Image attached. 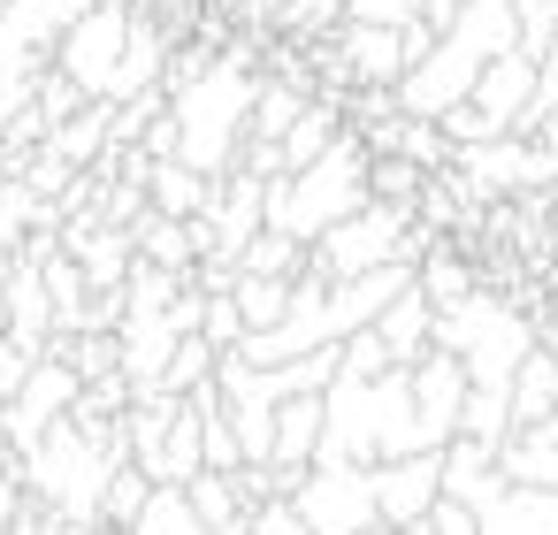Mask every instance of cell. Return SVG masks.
I'll list each match as a JSON object with an SVG mask.
<instances>
[{
  "instance_id": "cell-19",
  "label": "cell",
  "mask_w": 558,
  "mask_h": 535,
  "mask_svg": "<svg viewBox=\"0 0 558 535\" xmlns=\"http://www.w3.org/2000/svg\"><path fill=\"white\" fill-rule=\"evenodd\" d=\"M550 413H558V344H535V352L520 360V375H512V421L535 428V421H550Z\"/></svg>"
},
{
  "instance_id": "cell-11",
  "label": "cell",
  "mask_w": 558,
  "mask_h": 535,
  "mask_svg": "<svg viewBox=\"0 0 558 535\" xmlns=\"http://www.w3.org/2000/svg\"><path fill=\"white\" fill-rule=\"evenodd\" d=\"M466 390H474V375H466V360L444 352V344L413 367V405H421V428H428L436 451L459 436V421H466Z\"/></svg>"
},
{
  "instance_id": "cell-36",
  "label": "cell",
  "mask_w": 558,
  "mask_h": 535,
  "mask_svg": "<svg viewBox=\"0 0 558 535\" xmlns=\"http://www.w3.org/2000/svg\"><path fill=\"white\" fill-rule=\"evenodd\" d=\"M9 535H16V527H9Z\"/></svg>"
},
{
  "instance_id": "cell-27",
  "label": "cell",
  "mask_w": 558,
  "mask_h": 535,
  "mask_svg": "<svg viewBox=\"0 0 558 535\" xmlns=\"http://www.w3.org/2000/svg\"><path fill=\"white\" fill-rule=\"evenodd\" d=\"M337 352H344V375H390V367H398L390 344H383V329H360V337H344Z\"/></svg>"
},
{
  "instance_id": "cell-13",
  "label": "cell",
  "mask_w": 558,
  "mask_h": 535,
  "mask_svg": "<svg viewBox=\"0 0 558 535\" xmlns=\"http://www.w3.org/2000/svg\"><path fill=\"white\" fill-rule=\"evenodd\" d=\"M436 321H444V306L413 283V291H398V299H390V314H383L375 329H383V344H390V360H398V367H421V360L436 352Z\"/></svg>"
},
{
  "instance_id": "cell-28",
  "label": "cell",
  "mask_w": 558,
  "mask_h": 535,
  "mask_svg": "<svg viewBox=\"0 0 558 535\" xmlns=\"http://www.w3.org/2000/svg\"><path fill=\"white\" fill-rule=\"evenodd\" d=\"M32 367H39V352H24L16 337H0V405H9V398L32 382Z\"/></svg>"
},
{
  "instance_id": "cell-22",
  "label": "cell",
  "mask_w": 558,
  "mask_h": 535,
  "mask_svg": "<svg viewBox=\"0 0 558 535\" xmlns=\"http://www.w3.org/2000/svg\"><path fill=\"white\" fill-rule=\"evenodd\" d=\"M47 146H54V154H62L70 169H77V161H93V154L108 146V100H93L85 115H70V123H54V131H47Z\"/></svg>"
},
{
  "instance_id": "cell-12",
  "label": "cell",
  "mask_w": 558,
  "mask_h": 535,
  "mask_svg": "<svg viewBox=\"0 0 558 535\" xmlns=\"http://www.w3.org/2000/svg\"><path fill=\"white\" fill-rule=\"evenodd\" d=\"M337 70H352L367 93L375 85H405V70H413V47H405V32H390V24H344V62Z\"/></svg>"
},
{
  "instance_id": "cell-7",
  "label": "cell",
  "mask_w": 558,
  "mask_h": 535,
  "mask_svg": "<svg viewBox=\"0 0 558 535\" xmlns=\"http://www.w3.org/2000/svg\"><path fill=\"white\" fill-rule=\"evenodd\" d=\"M291 504L306 512L314 535H367L383 527V497H375V466H306L291 482Z\"/></svg>"
},
{
  "instance_id": "cell-26",
  "label": "cell",
  "mask_w": 558,
  "mask_h": 535,
  "mask_svg": "<svg viewBox=\"0 0 558 535\" xmlns=\"http://www.w3.org/2000/svg\"><path fill=\"white\" fill-rule=\"evenodd\" d=\"M421 16H428V0H352L344 9V24H390V32H405Z\"/></svg>"
},
{
  "instance_id": "cell-21",
  "label": "cell",
  "mask_w": 558,
  "mask_h": 535,
  "mask_svg": "<svg viewBox=\"0 0 558 535\" xmlns=\"http://www.w3.org/2000/svg\"><path fill=\"white\" fill-rule=\"evenodd\" d=\"M291 299H299L291 276H238V306H245V329H253V337L276 329V321L291 314Z\"/></svg>"
},
{
  "instance_id": "cell-30",
  "label": "cell",
  "mask_w": 558,
  "mask_h": 535,
  "mask_svg": "<svg viewBox=\"0 0 558 535\" xmlns=\"http://www.w3.org/2000/svg\"><path fill=\"white\" fill-rule=\"evenodd\" d=\"M459 9H466V0H428V24H436V32H444V24H451V16H459Z\"/></svg>"
},
{
  "instance_id": "cell-1",
  "label": "cell",
  "mask_w": 558,
  "mask_h": 535,
  "mask_svg": "<svg viewBox=\"0 0 558 535\" xmlns=\"http://www.w3.org/2000/svg\"><path fill=\"white\" fill-rule=\"evenodd\" d=\"M505 54H520V0H466V9L436 32V47L405 70L398 108L421 115V123H444L459 100H474V85Z\"/></svg>"
},
{
  "instance_id": "cell-18",
  "label": "cell",
  "mask_w": 558,
  "mask_h": 535,
  "mask_svg": "<svg viewBox=\"0 0 558 535\" xmlns=\"http://www.w3.org/2000/svg\"><path fill=\"white\" fill-rule=\"evenodd\" d=\"M131 535H253V520H245V527H215V520H199V504H192V489H184V482H161Z\"/></svg>"
},
{
  "instance_id": "cell-2",
  "label": "cell",
  "mask_w": 558,
  "mask_h": 535,
  "mask_svg": "<svg viewBox=\"0 0 558 535\" xmlns=\"http://www.w3.org/2000/svg\"><path fill=\"white\" fill-rule=\"evenodd\" d=\"M405 451H436L428 428H421V405H413V367H390V375H344L337 367L322 459L329 466H383V459H405Z\"/></svg>"
},
{
  "instance_id": "cell-33",
  "label": "cell",
  "mask_w": 558,
  "mask_h": 535,
  "mask_svg": "<svg viewBox=\"0 0 558 535\" xmlns=\"http://www.w3.org/2000/svg\"><path fill=\"white\" fill-rule=\"evenodd\" d=\"M535 428H550V436H558V413H550V421H535Z\"/></svg>"
},
{
  "instance_id": "cell-32",
  "label": "cell",
  "mask_w": 558,
  "mask_h": 535,
  "mask_svg": "<svg viewBox=\"0 0 558 535\" xmlns=\"http://www.w3.org/2000/svg\"><path fill=\"white\" fill-rule=\"evenodd\" d=\"M398 535H436V527H428V520H413V527H398Z\"/></svg>"
},
{
  "instance_id": "cell-31",
  "label": "cell",
  "mask_w": 558,
  "mask_h": 535,
  "mask_svg": "<svg viewBox=\"0 0 558 535\" xmlns=\"http://www.w3.org/2000/svg\"><path fill=\"white\" fill-rule=\"evenodd\" d=\"M70 535H131V527H116V520H93V527H70Z\"/></svg>"
},
{
  "instance_id": "cell-24",
  "label": "cell",
  "mask_w": 558,
  "mask_h": 535,
  "mask_svg": "<svg viewBox=\"0 0 558 535\" xmlns=\"http://www.w3.org/2000/svg\"><path fill=\"white\" fill-rule=\"evenodd\" d=\"M306 108H314L306 93H291V85H268V93H260V115H253V131H260L268 146H283V138H291V123H299Z\"/></svg>"
},
{
  "instance_id": "cell-15",
  "label": "cell",
  "mask_w": 558,
  "mask_h": 535,
  "mask_svg": "<svg viewBox=\"0 0 558 535\" xmlns=\"http://www.w3.org/2000/svg\"><path fill=\"white\" fill-rule=\"evenodd\" d=\"M215 184H222V177H207V169H192V161H154V169H146L154 215H177V222H199V215L215 207Z\"/></svg>"
},
{
  "instance_id": "cell-5",
  "label": "cell",
  "mask_w": 558,
  "mask_h": 535,
  "mask_svg": "<svg viewBox=\"0 0 558 535\" xmlns=\"http://www.w3.org/2000/svg\"><path fill=\"white\" fill-rule=\"evenodd\" d=\"M436 344H444V352H459V360H466V375H474L482 390H512V375H520V360L543 344V329H535L520 306H505V299L474 291V299L444 306Z\"/></svg>"
},
{
  "instance_id": "cell-6",
  "label": "cell",
  "mask_w": 558,
  "mask_h": 535,
  "mask_svg": "<svg viewBox=\"0 0 558 535\" xmlns=\"http://www.w3.org/2000/svg\"><path fill=\"white\" fill-rule=\"evenodd\" d=\"M131 32H138V16L123 9V0H93V9L70 24V39L54 47V70H62L85 100H108V108H116L123 62H131Z\"/></svg>"
},
{
  "instance_id": "cell-29",
  "label": "cell",
  "mask_w": 558,
  "mask_h": 535,
  "mask_svg": "<svg viewBox=\"0 0 558 535\" xmlns=\"http://www.w3.org/2000/svg\"><path fill=\"white\" fill-rule=\"evenodd\" d=\"M24 504H32V489H24V466H0V535H9V527L24 520Z\"/></svg>"
},
{
  "instance_id": "cell-14",
  "label": "cell",
  "mask_w": 558,
  "mask_h": 535,
  "mask_svg": "<svg viewBox=\"0 0 558 535\" xmlns=\"http://www.w3.org/2000/svg\"><path fill=\"white\" fill-rule=\"evenodd\" d=\"M85 9H93V0H9V9H0V39L47 54V47L70 39V24H77Z\"/></svg>"
},
{
  "instance_id": "cell-10",
  "label": "cell",
  "mask_w": 558,
  "mask_h": 535,
  "mask_svg": "<svg viewBox=\"0 0 558 535\" xmlns=\"http://www.w3.org/2000/svg\"><path fill=\"white\" fill-rule=\"evenodd\" d=\"M375 497H383V527H413L444 504V451H405L375 466Z\"/></svg>"
},
{
  "instance_id": "cell-8",
  "label": "cell",
  "mask_w": 558,
  "mask_h": 535,
  "mask_svg": "<svg viewBox=\"0 0 558 535\" xmlns=\"http://www.w3.org/2000/svg\"><path fill=\"white\" fill-rule=\"evenodd\" d=\"M77 405H85V375H77L62 352H47V360L32 367V382H24L9 405H0V428H9L16 451H32V443H39L54 421H70Z\"/></svg>"
},
{
  "instance_id": "cell-25",
  "label": "cell",
  "mask_w": 558,
  "mask_h": 535,
  "mask_svg": "<svg viewBox=\"0 0 558 535\" xmlns=\"http://www.w3.org/2000/svg\"><path fill=\"white\" fill-rule=\"evenodd\" d=\"M558 47V0H520V54H550Z\"/></svg>"
},
{
  "instance_id": "cell-35",
  "label": "cell",
  "mask_w": 558,
  "mask_h": 535,
  "mask_svg": "<svg viewBox=\"0 0 558 535\" xmlns=\"http://www.w3.org/2000/svg\"><path fill=\"white\" fill-rule=\"evenodd\" d=\"M0 9H9V0H0Z\"/></svg>"
},
{
  "instance_id": "cell-23",
  "label": "cell",
  "mask_w": 558,
  "mask_h": 535,
  "mask_svg": "<svg viewBox=\"0 0 558 535\" xmlns=\"http://www.w3.org/2000/svg\"><path fill=\"white\" fill-rule=\"evenodd\" d=\"M421 291H428L436 306H459V299H474L482 283H474V268H466V260H451V253H436V245H428V260H421Z\"/></svg>"
},
{
  "instance_id": "cell-9",
  "label": "cell",
  "mask_w": 558,
  "mask_h": 535,
  "mask_svg": "<svg viewBox=\"0 0 558 535\" xmlns=\"http://www.w3.org/2000/svg\"><path fill=\"white\" fill-rule=\"evenodd\" d=\"M199 230H207V253L245 260V245L268 230V177H253V169L222 177V184H215V207L199 215Z\"/></svg>"
},
{
  "instance_id": "cell-3",
  "label": "cell",
  "mask_w": 558,
  "mask_h": 535,
  "mask_svg": "<svg viewBox=\"0 0 558 535\" xmlns=\"http://www.w3.org/2000/svg\"><path fill=\"white\" fill-rule=\"evenodd\" d=\"M367 199H375V146H367V138H337L322 161H306V169H291V177H268V230L322 245V238H329L337 222H352Z\"/></svg>"
},
{
  "instance_id": "cell-17",
  "label": "cell",
  "mask_w": 558,
  "mask_h": 535,
  "mask_svg": "<svg viewBox=\"0 0 558 535\" xmlns=\"http://www.w3.org/2000/svg\"><path fill=\"white\" fill-rule=\"evenodd\" d=\"M70 253L85 260V276H93V291H123L138 268H131V230H116V222H93V230H77L70 238Z\"/></svg>"
},
{
  "instance_id": "cell-4",
  "label": "cell",
  "mask_w": 558,
  "mask_h": 535,
  "mask_svg": "<svg viewBox=\"0 0 558 535\" xmlns=\"http://www.w3.org/2000/svg\"><path fill=\"white\" fill-rule=\"evenodd\" d=\"M260 93L268 85H253L245 62H230V54L207 77H192L184 93H169L177 100V161H192L207 177H222L230 161H245V123L260 115Z\"/></svg>"
},
{
  "instance_id": "cell-16",
  "label": "cell",
  "mask_w": 558,
  "mask_h": 535,
  "mask_svg": "<svg viewBox=\"0 0 558 535\" xmlns=\"http://www.w3.org/2000/svg\"><path fill=\"white\" fill-rule=\"evenodd\" d=\"M482 535H558V489L512 482L497 504H482Z\"/></svg>"
},
{
  "instance_id": "cell-34",
  "label": "cell",
  "mask_w": 558,
  "mask_h": 535,
  "mask_svg": "<svg viewBox=\"0 0 558 535\" xmlns=\"http://www.w3.org/2000/svg\"><path fill=\"white\" fill-rule=\"evenodd\" d=\"M367 535H398V527H367Z\"/></svg>"
},
{
  "instance_id": "cell-20",
  "label": "cell",
  "mask_w": 558,
  "mask_h": 535,
  "mask_svg": "<svg viewBox=\"0 0 558 535\" xmlns=\"http://www.w3.org/2000/svg\"><path fill=\"white\" fill-rule=\"evenodd\" d=\"M505 474L535 482V489H558V436L550 428H512L505 436Z\"/></svg>"
}]
</instances>
